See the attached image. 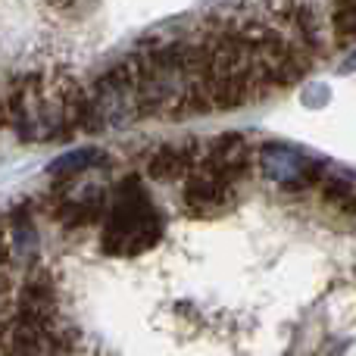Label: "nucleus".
<instances>
[{"label":"nucleus","mask_w":356,"mask_h":356,"mask_svg":"<svg viewBox=\"0 0 356 356\" xmlns=\"http://www.w3.org/2000/svg\"><path fill=\"white\" fill-rule=\"evenodd\" d=\"M163 219L150 203L147 191L138 181H125L116 194V203L106 213L104 225V250L116 257H135L160 241Z\"/></svg>","instance_id":"1"},{"label":"nucleus","mask_w":356,"mask_h":356,"mask_svg":"<svg viewBox=\"0 0 356 356\" xmlns=\"http://www.w3.org/2000/svg\"><path fill=\"white\" fill-rule=\"evenodd\" d=\"M259 166H263L269 181L284 184V188L309 184L322 172V166L316 160H309L307 154H300V150H294V147H284V144H269V147H263Z\"/></svg>","instance_id":"2"},{"label":"nucleus","mask_w":356,"mask_h":356,"mask_svg":"<svg viewBox=\"0 0 356 356\" xmlns=\"http://www.w3.org/2000/svg\"><path fill=\"white\" fill-rule=\"evenodd\" d=\"M197 156L194 147H163L160 154L150 160V175L154 178H172L178 172H184L188 166H197L191 163Z\"/></svg>","instance_id":"3"},{"label":"nucleus","mask_w":356,"mask_h":356,"mask_svg":"<svg viewBox=\"0 0 356 356\" xmlns=\"http://www.w3.org/2000/svg\"><path fill=\"white\" fill-rule=\"evenodd\" d=\"M100 154L97 150H75L69 156H60L54 163V175H79L81 169H88V163H97Z\"/></svg>","instance_id":"4"}]
</instances>
